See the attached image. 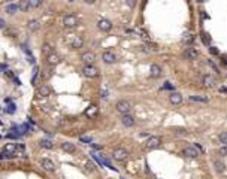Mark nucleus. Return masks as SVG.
I'll list each match as a JSON object with an SVG mask.
<instances>
[{"label":"nucleus","mask_w":227,"mask_h":179,"mask_svg":"<svg viewBox=\"0 0 227 179\" xmlns=\"http://www.w3.org/2000/svg\"><path fill=\"white\" fill-rule=\"evenodd\" d=\"M79 24V21H78V18L73 15V14H69V15H66L64 18H63V26L66 27V29H73V27H76Z\"/></svg>","instance_id":"obj_1"},{"label":"nucleus","mask_w":227,"mask_h":179,"mask_svg":"<svg viewBox=\"0 0 227 179\" xmlns=\"http://www.w3.org/2000/svg\"><path fill=\"white\" fill-rule=\"evenodd\" d=\"M82 75L85 78H97L99 76V70H97V67H94L93 64H87V66H84V69H82Z\"/></svg>","instance_id":"obj_2"},{"label":"nucleus","mask_w":227,"mask_h":179,"mask_svg":"<svg viewBox=\"0 0 227 179\" xmlns=\"http://www.w3.org/2000/svg\"><path fill=\"white\" fill-rule=\"evenodd\" d=\"M112 158L114 160H117V161H126L129 158V151L123 149V148H117V149H114L112 152Z\"/></svg>","instance_id":"obj_3"},{"label":"nucleus","mask_w":227,"mask_h":179,"mask_svg":"<svg viewBox=\"0 0 227 179\" xmlns=\"http://www.w3.org/2000/svg\"><path fill=\"white\" fill-rule=\"evenodd\" d=\"M115 107H117V110L120 112V114H123V115L129 114V112L131 110V105H130V102H127V100H120V102H117Z\"/></svg>","instance_id":"obj_4"},{"label":"nucleus","mask_w":227,"mask_h":179,"mask_svg":"<svg viewBox=\"0 0 227 179\" xmlns=\"http://www.w3.org/2000/svg\"><path fill=\"white\" fill-rule=\"evenodd\" d=\"M162 145V139L158 137V136H151L148 140H147V143H145V146L148 148V149H155V148H158Z\"/></svg>","instance_id":"obj_5"},{"label":"nucleus","mask_w":227,"mask_h":179,"mask_svg":"<svg viewBox=\"0 0 227 179\" xmlns=\"http://www.w3.org/2000/svg\"><path fill=\"white\" fill-rule=\"evenodd\" d=\"M51 93H52L51 87L45 85V84H42V85L37 87V90H36V94H37L39 97H48V96H51Z\"/></svg>","instance_id":"obj_6"},{"label":"nucleus","mask_w":227,"mask_h":179,"mask_svg":"<svg viewBox=\"0 0 227 179\" xmlns=\"http://www.w3.org/2000/svg\"><path fill=\"white\" fill-rule=\"evenodd\" d=\"M97 27H99V30H102V32H109V30L112 29V22H111L109 19H106V18H100V19L97 21Z\"/></svg>","instance_id":"obj_7"},{"label":"nucleus","mask_w":227,"mask_h":179,"mask_svg":"<svg viewBox=\"0 0 227 179\" xmlns=\"http://www.w3.org/2000/svg\"><path fill=\"white\" fill-rule=\"evenodd\" d=\"M182 155L187 157V158H197L200 154L194 149V146H187V148L182 149Z\"/></svg>","instance_id":"obj_8"},{"label":"nucleus","mask_w":227,"mask_h":179,"mask_svg":"<svg viewBox=\"0 0 227 179\" xmlns=\"http://www.w3.org/2000/svg\"><path fill=\"white\" fill-rule=\"evenodd\" d=\"M102 60H103L106 64H112V63L117 61V55L114 54L112 51H105V52L102 54Z\"/></svg>","instance_id":"obj_9"},{"label":"nucleus","mask_w":227,"mask_h":179,"mask_svg":"<svg viewBox=\"0 0 227 179\" xmlns=\"http://www.w3.org/2000/svg\"><path fill=\"white\" fill-rule=\"evenodd\" d=\"M40 166H42V169H45L47 172H54L55 170V164L50 158H42L40 160Z\"/></svg>","instance_id":"obj_10"},{"label":"nucleus","mask_w":227,"mask_h":179,"mask_svg":"<svg viewBox=\"0 0 227 179\" xmlns=\"http://www.w3.org/2000/svg\"><path fill=\"white\" fill-rule=\"evenodd\" d=\"M81 60H82L84 63H87V64H93V63L96 61V55H94V52H91V51H87V52H84V54L81 55Z\"/></svg>","instance_id":"obj_11"},{"label":"nucleus","mask_w":227,"mask_h":179,"mask_svg":"<svg viewBox=\"0 0 227 179\" xmlns=\"http://www.w3.org/2000/svg\"><path fill=\"white\" fill-rule=\"evenodd\" d=\"M202 85L203 87H206V88H212L214 85H215V79H214V76H211V75H205L202 78Z\"/></svg>","instance_id":"obj_12"},{"label":"nucleus","mask_w":227,"mask_h":179,"mask_svg":"<svg viewBox=\"0 0 227 179\" xmlns=\"http://www.w3.org/2000/svg\"><path fill=\"white\" fill-rule=\"evenodd\" d=\"M97 112H99V107L96 105H91V106H88L85 109V117H88V118H96L97 117Z\"/></svg>","instance_id":"obj_13"},{"label":"nucleus","mask_w":227,"mask_h":179,"mask_svg":"<svg viewBox=\"0 0 227 179\" xmlns=\"http://www.w3.org/2000/svg\"><path fill=\"white\" fill-rule=\"evenodd\" d=\"M197 55H199V52H197L194 48H187V49L184 51V58H185V60H196Z\"/></svg>","instance_id":"obj_14"},{"label":"nucleus","mask_w":227,"mask_h":179,"mask_svg":"<svg viewBox=\"0 0 227 179\" xmlns=\"http://www.w3.org/2000/svg\"><path fill=\"white\" fill-rule=\"evenodd\" d=\"M47 61H48V64H50V66H57V64H60L61 58H60L55 52H52V54H50V55L47 57Z\"/></svg>","instance_id":"obj_15"},{"label":"nucleus","mask_w":227,"mask_h":179,"mask_svg":"<svg viewBox=\"0 0 227 179\" xmlns=\"http://www.w3.org/2000/svg\"><path fill=\"white\" fill-rule=\"evenodd\" d=\"M121 122H123V125H124V127H133V125H134V118H133L131 115L126 114V115H123Z\"/></svg>","instance_id":"obj_16"},{"label":"nucleus","mask_w":227,"mask_h":179,"mask_svg":"<svg viewBox=\"0 0 227 179\" xmlns=\"http://www.w3.org/2000/svg\"><path fill=\"white\" fill-rule=\"evenodd\" d=\"M15 151H17V145H15V143H6V146H5V154H6L8 158L14 157Z\"/></svg>","instance_id":"obj_17"},{"label":"nucleus","mask_w":227,"mask_h":179,"mask_svg":"<svg viewBox=\"0 0 227 179\" xmlns=\"http://www.w3.org/2000/svg\"><path fill=\"white\" fill-rule=\"evenodd\" d=\"M149 75H151L152 78L162 76V67L158 66V64H152V66H151V69H149Z\"/></svg>","instance_id":"obj_18"},{"label":"nucleus","mask_w":227,"mask_h":179,"mask_svg":"<svg viewBox=\"0 0 227 179\" xmlns=\"http://www.w3.org/2000/svg\"><path fill=\"white\" fill-rule=\"evenodd\" d=\"M61 149L66 151V152H69V154H73L76 151V146L73 143H70V142H64V143H61Z\"/></svg>","instance_id":"obj_19"},{"label":"nucleus","mask_w":227,"mask_h":179,"mask_svg":"<svg viewBox=\"0 0 227 179\" xmlns=\"http://www.w3.org/2000/svg\"><path fill=\"white\" fill-rule=\"evenodd\" d=\"M27 27H29L30 32H37V30L40 29V22H39L37 19H32V21L27 22Z\"/></svg>","instance_id":"obj_20"},{"label":"nucleus","mask_w":227,"mask_h":179,"mask_svg":"<svg viewBox=\"0 0 227 179\" xmlns=\"http://www.w3.org/2000/svg\"><path fill=\"white\" fill-rule=\"evenodd\" d=\"M169 100H170L172 105H179L181 102H182V96H181L179 93H172L169 96Z\"/></svg>","instance_id":"obj_21"},{"label":"nucleus","mask_w":227,"mask_h":179,"mask_svg":"<svg viewBox=\"0 0 227 179\" xmlns=\"http://www.w3.org/2000/svg\"><path fill=\"white\" fill-rule=\"evenodd\" d=\"M82 43H84L82 37H79V36H75V39L70 42V47H72L73 49H79V48L82 47Z\"/></svg>","instance_id":"obj_22"},{"label":"nucleus","mask_w":227,"mask_h":179,"mask_svg":"<svg viewBox=\"0 0 227 179\" xmlns=\"http://www.w3.org/2000/svg\"><path fill=\"white\" fill-rule=\"evenodd\" d=\"M39 145H40V148H45V149H52L54 148V143L51 140H48V139H40Z\"/></svg>","instance_id":"obj_23"},{"label":"nucleus","mask_w":227,"mask_h":179,"mask_svg":"<svg viewBox=\"0 0 227 179\" xmlns=\"http://www.w3.org/2000/svg\"><path fill=\"white\" fill-rule=\"evenodd\" d=\"M30 9L29 6V0H19V3H18V11L21 12H27Z\"/></svg>","instance_id":"obj_24"},{"label":"nucleus","mask_w":227,"mask_h":179,"mask_svg":"<svg viewBox=\"0 0 227 179\" xmlns=\"http://www.w3.org/2000/svg\"><path fill=\"white\" fill-rule=\"evenodd\" d=\"M51 76H52V70H51V69H43V70L40 72V79H42V81H48Z\"/></svg>","instance_id":"obj_25"},{"label":"nucleus","mask_w":227,"mask_h":179,"mask_svg":"<svg viewBox=\"0 0 227 179\" xmlns=\"http://www.w3.org/2000/svg\"><path fill=\"white\" fill-rule=\"evenodd\" d=\"M188 99H190V102H197V103H208V97H203V96H190Z\"/></svg>","instance_id":"obj_26"},{"label":"nucleus","mask_w":227,"mask_h":179,"mask_svg":"<svg viewBox=\"0 0 227 179\" xmlns=\"http://www.w3.org/2000/svg\"><path fill=\"white\" fill-rule=\"evenodd\" d=\"M214 167H215V170L218 172V173H224V170H226V164L223 163V161H214Z\"/></svg>","instance_id":"obj_27"},{"label":"nucleus","mask_w":227,"mask_h":179,"mask_svg":"<svg viewBox=\"0 0 227 179\" xmlns=\"http://www.w3.org/2000/svg\"><path fill=\"white\" fill-rule=\"evenodd\" d=\"M42 52L48 57L50 54H52V52H54V49H52V47H51L50 43H43V45H42Z\"/></svg>","instance_id":"obj_28"},{"label":"nucleus","mask_w":227,"mask_h":179,"mask_svg":"<svg viewBox=\"0 0 227 179\" xmlns=\"http://www.w3.org/2000/svg\"><path fill=\"white\" fill-rule=\"evenodd\" d=\"M193 40H194V34H193V33H185L184 37H182V42L187 43V45H190Z\"/></svg>","instance_id":"obj_29"},{"label":"nucleus","mask_w":227,"mask_h":179,"mask_svg":"<svg viewBox=\"0 0 227 179\" xmlns=\"http://www.w3.org/2000/svg\"><path fill=\"white\" fill-rule=\"evenodd\" d=\"M218 139H220V143L223 146H227V131H221L220 136H218Z\"/></svg>","instance_id":"obj_30"},{"label":"nucleus","mask_w":227,"mask_h":179,"mask_svg":"<svg viewBox=\"0 0 227 179\" xmlns=\"http://www.w3.org/2000/svg\"><path fill=\"white\" fill-rule=\"evenodd\" d=\"M17 11H18V5H8L6 6V12L11 14V15H14Z\"/></svg>","instance_id":"obj_31"},{"label":"nucleus","mask_w":227,"mask_h":179,"mask_svg":"<svg viewBox=\"0 0 227 179\" xmlns=\"http://www.w3.org/2000/svg\"><path fill=\"white\" fill-rule=\"evenodd\" d=\"M42 5V0H29V6L30 8H39Z\"/></svg>","instance_id":"obj_32"},{"label":"nucleus","mask_w":227,"mask_h":179,"mask_svg":"<svg viewBox=\"0 0 227 179\" xmlns=\"http://www.w3.org/2000/svg\"><path fill=\"white\" fill-rule=\"evenodd\" d=\"M202 40H203V43L209 45V43H211V36H209L208 33H202Z\"/></svg>","instance_id":"obj_33"},{"label":"nucleus","mask_w":227,"mask_h":179,"mask_svg":"<svg viewBox=\"0 0 227 179\" xmlns=\"http://www.w3.org/2000/svg\"><path fill=\"white\" fill-rule=\"evenodd\" d=\"M79 140L84 142V143H91L93 142V137L91 136H79Z\"/></svg>","instance_id":"obj_34"},{"label":"nucleus","mask_w":227,"mask_h":179,"mask_svg":"<svg viewBox=\"0 0 227 179\" xmlns=\"http://www.w3.org/2000/svg\"><path fill=\"white\" fill-rule=\"evenodd\" d=\"M85 167H87V170H88V172H94V169H96V166H94V163H93V161H88V163L85 164Z\"/></svg>","instance_id":"obj_35"},{"label":"nucleus","mask_w":227,"mask_h":179,"mask_svg":"<svg viewBox=\"0 0 227 179\" xmlns=\"http://www.w3.org/2000/svg\"><path fill=\"white\" fill-rule=\"evenodd\" d=\"M218 152H220V155H223V157H227V146H221Z\"/></svg>","instance_id":"obj_36"},{"label":"nucleus","mask_w":227,"mask_h":179,"mask_svg":"<svg viewBox=\"0 0 227 179\" xmlns=\"http://www.w3.org/2000/svg\"><path fill=\"white\" fill-rule=\"evenodd\" d=\"M208 63H209V66H211V67H212V69H214V70H215V73H218V72H220V70H218V67H217V66H215V63H214V61H212V60H209V61H208Z\"/></svg>","instance_id":"obj_37"},{"label":"nucleus","mask_w":227,"mask_h":179,"mask_svg":"<svg viewBox=\"0 0 227 179\" xmlns=\"http://www.w3.org/2000/svg\"><path fill=\"white\" fill-rule=\"evenodd\" d=\"M175 133H178V134H187V130L185 128H175Z\"/></svg>","instance_id":"obj_38"},{"label":"nucleus","mask_w":227,"mask_h":179,"mask_svg":"<svg viewBox=\"0 0 227 179\" xmlns=\"http://www.w3.org/2000/svg\"><path fill=\"white\" fill-rule=\"evenodd\" d=\"M209 51H211V54H214V55H217V54H220V51H218V48H215V47H211V48H209Z\"/></svg>","instance_id":"obj_39"},{"label":"nucleus","mask_w":227,"mask_h":179,"mask_svg":"<svg viewBox=\"0 0 227 179\" xmlns=\"http://www.w3.org/2000/svg\"><path fill=\"white\" fill-rule=\"evenodd\" d=\"M14 110H15V105H12V103H11V105H9V107H8V112H9V114H12Z\"/></svg>","instance_id":"obj_40"},{"label":"nucleus","mask_w":227,"mask_h":179,"mask_svg":"<svg viewBox=\"0 0 227 179\" xmlns=\"http://www.w3.org/2000/svg\"><path fill=\"white\" fill-rule=\"evenodd\" d=\"M82 2L87 5H93V3H96V0H82Z\"/></svg>","instance_id":"obj_41"},{"label":"nucleus","mask_w":227,"mask_h":179,"mask_svg":"<svg viewBox=\"0 0 227 179\" xmlns=\"http://www.w3.org/2000/svg\"><path fill=\"white\" fill-rule=\"evenodd\" d=\"M90 145H91L94 149H102V146H100V145H96V143H90Z\"/></svg>","instance_id":"obj_42"},{"label":"nucleus","mask_w":227,"mask_h":179,"mask_svg":"<svg viewBox=\"0 0 227 179\" xmlns=\"http://www.w3.org/2000/svg\"><path fill=\"white\" fill-rule=\"evenodd\" d=\"M127 5L133 8V6H134V0H127Z\"/></svg>","instance_id":"obj_43"},{"label":"nucleus","mask_w":227,"mask_h":179,"mask_svg":"<svg viewBox=\"0 0 227 179\" xmlns=\"http://www.w3.org/2000/svg\"><path fill=\"white\" fill-rule=\"evenodd\" d=\"M5 27V21H3V18H0V29H3Z\"/></svg>","instance_id":"obj_44"},{"label":"nucleus","mask_w":227,"mask_h":179,"mask_svg":"<svg viewBox=\"0 0 227 179\" xmlns=\"http://www.w3.org/2000/svg\"><path fill=\"white\" fill-rule=\"evenodd\" d=\"M165 88H167V90H172L173 87H172V85H170L169 82H166V84H165Z\"/></svg>","instance_id":"obj_45"},{"label":"nucleus","mask_w":227,"mask_h":179,"mask_svg":"<svg viewBox=\"0 0 227 179\" xmlns=\"http://www.w3.org/2000/svg\"><path fill=\"white\" fill-rule=\"evenodd\" d=\"M220 91H221V93H227V87H223V88H220Z\"/></svg>","instance_id":"obj_46"},{"label":"nucleus","mask_w":227,"mask_h":179,"mask_svg":"<svg viewBox=\"0 0 227 179\" xmlns=\"http://www.w3.org/2000/svg\"><path fill=\"white\" fill-rule=\"evenodd\" d=\"M223 63H224V64H227V57H226V55L223 57Z\"/></svg>","instance_id":"obj_47"},{"label":"nucleus","mask_w":227,"mask_h":179,"mask_svg":"<svg viewBox=\"0 0 227 179\" xmlns=\"http://www.w3.org/2000/svg\"><path fill=\"white\" fill-rule=\"evenodd\" d=\"M69 2H70V3H72V2H75V0H69Z\"/></svg>","instance_id":"obj_48"},{"label":"nucleus","mask_w":227,"mask_h":179,"mask_svg":"<svg viewBox=\"0 0 227 179\" xmlns=\"http://www.w3.org/2000/svg\"><path fill=\"white\" fill-rule=\"evenodd\" d=\"M0 158H3V155H0Z\"/></svg>","instance_id":"obj_49"},{"label":"nucleus","mask_w":227,"mask_h":179,"mask_svg":"<svg viewBox=\"0 0 227 179\" xmlns=\"http://www.w3.org/2000/svg\"><path fill=\"white\" fill-rule=\"evenodd\" d=\"M199 2H203V0H199Z\"/></svg>","instance_id":"obj_50"}]
</instances>
